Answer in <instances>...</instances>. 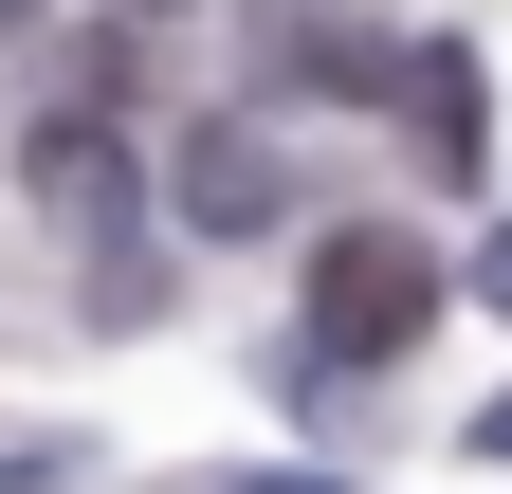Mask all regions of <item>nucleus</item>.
<instances>
[{"instance_id":"obj_5","label":"nucleus","mask_w":512,"mask_h":494,"mask_svg":"<svg viewBox=\"0 0 512 494\" xmlns=\"http://www.w3.org/2000/svg\"><path fill=\"white\" fill-rule=\"evenodd\" d=\"M256 55H275L293 92H384V37H348L330 0H256Z\"/></svg>"},{"instance_id":"obj_1","label":"nucleus","mask_w":512,"mask_h":494,"mask_svg":"<svg viewBox=\"0 0 512 494\" xmlns=\"http://www.w3.org/2000/svg\"><path fill=\"white\" fill-rule=\"evenodd\" d=\"M439 312H458V275H439L403 220H330L311 238V366H403Z\"/></svg>"},{"instance_id":"obj_2","label":"nucleus","mask_w":512,"mask_h":494,"mask_svg":"<svg viewBox=\"0 0 512 494\" xmlns=\"http://www.w3.org/2000/svg\"><path fill=\"white\" fill-rule=\"evenodd\" d=\"M403 129H421L439 183H476V165H494V92H476V55H458V37H421V55H403Z\"/></svg>"},{"instance_id":"obj_10","label":"nucleus","mask_w":512,"mask_h":494,"mask_svg":"<svg viewBox=\"0 0 512 494\" xmlns=\"http://www.w3.org/2000/svg\"><path fill=\"white\" fill-rule=\"evenodd\" d=\"M128 19H183V0H128Z\"/></svg>"},{"instance_id":"obj_6","label":"nucleus","mask_w":512,"mask_h":494,"mask_svg":"<svg viewBox=\"0 0 512 494\" xmlns=\"http://www.w3.org/2000/svg\"><path fill=\"white\" fill-rule=\"evenodd\" d=\"M458 312H494V330H512V220H494L476 257H458Z\"/></svg>"},{"instance_id":"obj_3","label":"nucleus","mask_w":512,"mask_h":494,"mask_svg":"<svg viewBox=\"0 0 512 494\" xmlns=\"http://www.w3.org/2000/svg\"><path fill=\"white\" fill-rule=\"evenodd\" d=\"M165 202L202 220V238H256V220H275V147H256V129H183V165H165Z\"/></svg>"},{"instance_id":"obj_8","label":"nucleus","mask_w":512,"mask_h":494,"mask_svg":"<svg viewBox=\"0 0 512 494\" xmlns=\"http://www.w3.org/2000/svg\"><path fill=\"white\" fill-rule=\"evenodd\" d=\"M220 494H348V476H293V458H256V476H220Z\"/></svg>"},{"instance_id":"obj_9","label":"nucleus","mask_w":512,"mask_h":494,"mask_svg":"<svg viewBox=\"0 0 512 494\" xmlns=\"http://www.w3.org/2000/svg\"><path fill=\"white\" fill-rule=\"evenodd\" d=\"M19 19H37V0H0V37H19Z\"/></svg>"},{"instance_id":"obj_7","label":"nucleus","mask_w":512,"mask_h":494,"mask_svg":"<svg viewBox=\"0 0 512 494\" xmlns=\"http://www.w3.org/2000/svg\"><path fill=\"white\" fill-rule=\"evenodd\" d=\"M458 440H476V458H494V476H512V385H494V403H476V421H458Z\"/></svg>"},{"instance_id":"obj_4","label":"nucleus","mask_w":512,"mask_h":494,"mask_svg":"<svg viewBox=\"0 0 512 494\" xmlns=\"http://www.w3.org/2000/svg\"><path fill=\"white\" fill-rule=\"evenodd\" d=\"M19 183H37V220H92V238L128 220V147L92 129V110H55V129L19 147Z\"/></svg>"}]
</instances>
